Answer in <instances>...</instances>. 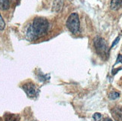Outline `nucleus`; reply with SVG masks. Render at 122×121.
Returning a JSON list of instances; mask_svg holds the SVG:
<instances>
[{"mask_svg": "<svg viewBox=\"0 0 122 121\" xmlns=\"http://www.w3.org/2000/svg\"><path fill=\"white\" fill-rule=\"evenodd\" d=\"M49 29V23L43 17H35L32 23L29 25L25 32L26 38L29 40H35L44 35Z\"/></svg>", "mask_w": 122, "mask_h": 121, "instance_id": "obj_1", "label": "nucleus"}, {"mask_svg": "<svg viewBox=\"0 0 122 121\" xmlns=\"http://www.w3.org/2000/svg\"><path fill=\"white\" fill-rule=\"evenodd\" d=\"M94 45L97 53L102 58L107 59L109 56V48L106 40L100 37H97L94 40Z\"/></svg>", "mask_w": 122, "mask_h": 121, "instance_id": "obj_2", "label": "nucleus"}, {"mask_svg": "<svg viewBox=\"0 0 122 121\" xmlns=\"http://www.w3.org/2000/svg\"><path fill=\"white\" fill-rule=\"evenodd\" d=\"M66 25L68 29V30L73 34L77 33L79 30V15L77 13H72L70 16L68 17Z\"/></svg>", "mask_w": 122, "mask_h": 121, "instance_id": "obj_3", "label": "nucleus"}, {"mask_svg": "<svg viewBox=\"0 0 122 121\" xmlns=\"http://www.w3.org/2000/svg\"><path fill=\"white\" fill-rule=\"evenodd\" d=\"M22 88L26 93V95L29 98H35V97H37L38 95V93H39L38 88L31 82H28L23 84Z\"/></svg>", "mask_w": 122, "mask_h": 121, "instance_id": "obj_4", "label": "nucleus"}, {"mask_svg": "<svg viewBox=\"0 0 122 121\" xmlns=\"http://www.w3.org/2000/svg\"><path fill=\"white\" fill-rule=\"evenodd\" d=\"M20 115L17 114L6 113L4 115L5 121H20Z\"/></svg>", "mask_w": 122, "mask_h": 121, "instance_id": "obj_5", "label": "nucleus"}, {"mask_svg": "<svg viewBox=\"0 0 122 121\" xmlns=\"http://www.w3.org/2000/svg\"><path fill=\"white\" fill-rule=\"evenodd\" d=\"M112 116L117 121H122V107L114 108L112 111Z\"/></svg>", "mask_w": 122, "mask_h": 121, "instance_id": "obj_6", "label": "nucleus"}, {"mask_svg": "<svg viewBox=\"0 0 122 121\" xmlns=\"http://www.w3.org/2000/svg\"><path fill=\"white\" fill-rule=\"evenodd\" d=\"M110 7L112 10H118L122 7V0H112L110 3Z\"/></svg>", "mask_w": 122, "mask_h": 121, "instance_id": "obj_7", "label": "nucleus"}, {"mask_svg": "<svg viewBox=\"0 0 122 121\" xmlns=\"http://www.w3.org/2000/svg\"><path fill=\"white\" fill-rule=\"evenodd\" d=\"M10 0H0V9L6 10L10 7Z\"/></svg>", "mask_w": 122, "mask_h": 121, "instance_id": "obj_8", "label": "nucleus"}, {"mask_svg": "<svg viewBox=\"0 0 122 121\" xmlns=\"http://www.w3.org/2000/svg\"><path fill=\"white\" fill-rule=\"evenodd\" d=\"M62 6V2L61 0H56L53 4V8L52 10H56V11H59V10L61 8Z\"/></svg>", "mask_w": 122, "mask_h": 121, "instance_id": "obj_9", "label": "nucleus"}, {"mask_svg": "<svg viewBox=\"0 0 122 121\" xmlns=\"http://www.w3.org/2000/svg\"><path fill=\"white\" fill-rule=\"evenodd\" d=\"M120 97V93L116 92V91H112L109 94V98L112 100H115V99H118Z\"/></svg>", "mask_w": 122, "mask_h": 121, "instance_id": "obj_10", "label": "nucleus"}, {"mask_svg": "<svg viewBox=\"0 0 122 121\" xmlns=\"http://www.w3.org/2000/svg\"><path fill=\"white\" fill-rule=\"evenodd\" d=\"M5 28V21L2 17L1 14H0V31L4 30Z\"/></svg>", "mask_w": 122, "mask_h": 121, "instance_id": "obj_11", "label": "nucleus"}, {"mask_svg": "<svg viewBox=\"0 0 122 121\" xmlns=\"http://www.w3.org/2000/svg\"><path fill=\"white\" fill-rule=\"evenodd\" d=\"M93 118L95 121H100L102 118V115L100 113H94L93 115Z\"/></svg>", "mask_w": 122, "mask_h": 121, "instance_id": "obj_12", "label": "nucleus"}, {"mask_svg": "<svg viewBox=\"0 0 122 121\" xmlns=\"http://www.w3.org/2000/svg\"><path fill=\"white\" fill-rule=\"evenodd\" d=\"M119 63H121V64H122V55H121V54H119V55H118L117 60H116V62H115V65L119 64Z\"/></svg>", "mask_w": 122, "mask_h": 121, "instance_id": "obj_13", "label": "nucleus"}, {"mask_svg": "<svg viewBox=\"0 0 122 121\" xmlns=\"http://www.w3.org/2000/svg\"><path fill=\"white\" fill-rule=\"evenodd\" d=\"M120 38H121V36H118L117 38H116L114 41H113V43H112V46H111V48H112L113 46H115L116 44H117L118 43V41H119V40H120Z\"/></svg>", "mask_w": 122, "mask_h": 121, "instance_id": "obj_14", "label": "nucleus"}, {"mask_svg": "<svg viewBox=\"0 0 122 121\" xmlns=\"http://www.w3.org/2000/svg\"><path fill=\"white\" fill-rule=\"evenodd\" d=\"M121 69H122V67H121V68H118V69H116V70H112V74H113V75H115L116 73L118 72L119 70H121Z\"/></svg>", "mask_w": 122, "mask_h": 121, "instance_id": "obj_15", "label": "nucleus"}, {"mask_svg": "<svg viewBox=\"0 0 122 121\" xmlns=\"http://www.w3.org/2000/svg\"><path fill=\"white\" fill-rule=\"evenodd\" d=\"M103 121H112V120H111L110 118H107V119H105Z\"/></svg>", "mask_w": 122, "mask_h": 121, "instance_id": "obj_16", "label": "nucleus"}, {"mask_svg": "<svg viewBox=\"0 0 122 121\" xmlns=\"http://www.w3.org/2000/svg\"></svg>", "mask_w": 122, "mask_h": 121, "instance_id": "obj_17", "label": "nucleus"}]
</instances>
